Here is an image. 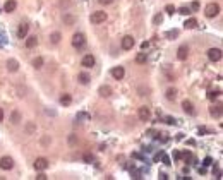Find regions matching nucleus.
I'll return each mask as SVG.
<instances>
[{"instance_id":"6ab92c4d","label":"nucleus","mask_w":223,"mask_h":180,"mask_svg":"<svg viewBox=\"0 0 223 180\" xmlns=\"http://www.w3.org/2000/svg\"><path fill=\"white\" fill-rule=\"evenodd\" d=\"M187 28V29H194V28H197V21L194 17H190V19H187L186 21V24H184Z\"/></svg>"},{"instance_id":"dca6fc26","label":"nucleus","mask_w":223,"mask_h":180,"mask_svg":"<svg viewBox=\"0 0 223 180\" xmlns=\"http://www.w3.org/2000/svg\"><path fill=\"white\" fill-rule=\"evenodd\" d=\"M182 108H184V112H186V113H189V115L194 113V105H192L190 101H187V99L182 103Z\"/></svg>"},{"instance_id":"f8f14e48","label":"nucleus","mask_w":223,"mask_h":180,"mask_svg":"<svg viewBox=\"0 0 223 180\" xmlns=\"http://www.w3.org/2000/svg\"><path fill=\"white\" fill-rule=\"evenodd\" d=\"M187 55H189V48H187V46H180L177 50V59L178 60H186Z\"/></svg>"},{"instance_id":"0eeeda50","label":"nucleus","mask_w":223,"mask_h":180,"mask_svg":"<svg viewBox=\"0 0 223 180\" xmlns=\"http://www.w3.org/2000/svg\"><path fill=\"white\" fill-rule=\"evenodd\" d=\"M12 166H14V161H12V158H9V156H4V158H0V168H2V170H11Z\"/></svg>"},{"instance_id":"412c9836","label":"nucleus","mask_w":223,"mask_h":180,"mask_svg":"<svg viewBox=\"0 0 223 180\" xmlns=\"http://www.w3.org/2000/svg\"><path fill=\"white\" fill-rule=\"evenodd\" d=\"M209 113L213 117H221V107H211L209 108Z\"/></svg>"},{"instance_id":"7ed1b4c3","label":"nucleus","mask_w":223,"mask_h":180,"mask_svg":"<svg viewBox=\"0 0 223 180\" xmlns=\"http://www.w3.org/2000/svg\"><path fill=\"white\" fill-rule=\"evenodd\" d=\"M107 12H103V11H96V12H93V14H91V22H93V24H101V22H105L107 21Z\"/></svg>"},{"instance_id":"aec40b11","label":"nucleus","mask_w":223,"mask_h":180,"mask_svg":"<svg viewBox=\"0 0 223 180\" xmlns=\"http://www.w3.org/2000/svg\"><path fill=\"white\" fill-rule=\"evenodd\" d=\"M63 22H65L67 26H72L76 22V17H74V15H71V14H63Z\"/></svg>"},{"instance_id":"c85d7f7f","label":"nucleus","mask_w":223,"mask_h":180,"mask_svg":"<svg viewBox=\"0 0 223 180\" xmlns=\"http://www.w3.org/2000/svg\"><path fill=\"white\" fill-rule=\"evenodd\" d=\"M41 65H43V59H41V57L34 59V62H33V67H34V69H41Z\"/></svg>"},{"instance_id":"423d86ee","label":"nucleus","mask_w":223,"mask_h":180,"mask_svg":"<svg viewBox=\"0 0 223 180\" xmlns=\"http://www.w3.org/2000/svg\"><path fill=\"white\" fill-rule=\"evenodd\" d=\"M34 168H36L38 172L46 170V168H48V160H46V158H36V161H34Z\"/></svg>"},{"instance_id":"5701e85b","label":"nucleus","mask_w":223,"mask_h":180,"mask_svg":"<svg viewBox=\"0 0 223 180\" xmlns=\"http://www.w3.org/2000/svg\"><path fill=\"white\" fill-rule=\"evenodd\" d=\"M60 38H62V36H60V33H53L52 36H50V41H52L53 45H59L60 43Z\"/></svg>"},{"instance_id":"ea45409f","label":"nucleus","mask_w":223,"mask_h":180,"mask_svg":"<svg viewBox=\"0 0 223 180\" xmlns=\"http://www.w3.org/2000/svg\"><path fill=\"white\" fill-rule=\"evenodd\" d=\"M46 178H48V177L45 175V173H40V175L36 177V180H46Z\"/></svg>"},{"instance_id":"bb28decb","label":"nucleus","mask_w":223,"mask_h":180,"mask_svg":"<svg viewBox=\"0 0 223 180\" xmlns=\"http://www.w3.org/2000/svg\"><path fill=\"white\" fill-rule=\"evenodd\" d=\"M220 94H221L220 91H209V93H208V99H211V101H213V99L220 98Z\"/></svg>"},{"instance_id":"ddd939ff","label":"nucleus","mask_w":223,"mask_h":180,"mask_svg":"<svg viewBox=\"0 0 223 180\" xmlns=\"http://www.w3.org/2000/svg\"><path fill=\"white\" fill-rule=\"evenodd\" d=\"M15 7H17V4H15V0H7L4 5V11L5 12H14Z\"/></svg>"},{"instance_id":"e433bc0d","label":"nucleus","mask_w":223,"mask_h":180,"mask_svg":"<svg viewBox=\"0 0 223 180\" xmlns=\"http://www.w3.org/2000/svg\"><path fill=\"white\" fill-rule=\"evenodd\" d=\"M161 158H163V163H165V165H172V163H170V158H168V156L161 154Z\"/></svg>"},{"instance_id":"f03ea898","label":"nucleus","mask_w":223,"mask_h":180,"mask_svg":"<svg viewBox=\"0 0 223 180\" xmlns=\"http://www.w3.org/2000/svg\"><path fill=\"white\" fill-rule=\"evenodd\" d=\"M72 46H74V48H77V50L84 48V46H86V38H84V34H81V33H76L74 36H72Z\"/></svg>"},{"instance_id":"f704fd0d","label":"nucleus","mask_w":223,"mask_h":180,"mask_svg":"<svg viewBox=\"0 0 223 180\" xmlns=\"http://www.w3.org/2000/svg\"><path fill=\"white\" fill-rule=\"evenodd\" d=\"M203 165H204V166H209V165H213V160L209 158V156H208V158H204V161H203Z\"/></svg>"},{"instance_id":"58836bf2","label":"nucleus","mask_w":223,"mask_h":180,"mask_svg":"<svg viewBox=\"0 0 223 180\" xmlns=\"http://www.w3.org/2000/svg\"><path fill=\"white\" fill-rule=\"evenodd\" d=\"M98 2H100L101 5H108V4H112L113 0H98Z\"/></svg>"},{"instance_id":"b1692460","label":"nucleus","mask_w":223,"mask_h":180,"mask_svg":"<svg viewBox=\"0 0 223 180\" xmlns=\"http://www.w3.org/2000/svg\"><path fill=\"white\" fill-rule=\"evenodd\" d=\"M146 60H148V55H146V53H139V55L136 57V62L138 64H146Z\"/></svg>"},{"instance_id":"2f4dec72","label":"nucleus","mask_w":223,"mask_h":180,"mask_svg":"<svg viewBox=\"0 0 223 180\" xmlns=\"http://www.w3.org/2000/svg\"><path fill=\"white\" fill-rule=\"evenodd\" d=\"M177 36H178V31H177V29L168 31V33H167V38H177Z\"/></svg>"},{"instance_id":"9b49d317","label":"nucleus","mask_w":223,"mask_h":180,"mask_svg":"<svg viewBox=\"0 0 223 180\" xmlns=\"http://www.w3.org/2000/svg\"><path fill=\"white\" fill-rule=\"evenodd\" d=\"M7 70L9 72H17L19 70V62L14 59H9L7 60Z\"/></svg>"},{"instance_id":"1a4fd4ad","label":"nucleus","mask_w":223,"mask_h":180,"mask_svg":"<svg viewBox=\"0 0 223 180\" xmlns=\"http://www.w3.org/2000/svg\"><path fill=\"white\" fill-rule=\"evenodd\" d=\"M94 57L91 55V53H88V55H84V59H82V67H86V69H89V67L94 65Z\"/></svg>"},{"instance_id":"a878e982","label":"nucleus","mask_w":223,"mask_h":180,"mask_svg":"<svg viewBox=\"0 0 223 180\" xmlns=\"http://www.w3.org/2000/svg\"><path fill=\"white\" fill-rule=\"evenodd\" d=\"M21 122V115H19V112H12V124H19Z\"/></svg>"},{"instance_id":"cd10ccee","label":"nucleus","mask_w":223,"mask_h":180,"mask_svg":"<svg viewBox=\"0 0 223 180\" xmlns=\"http://www.w3.org/2000/svg\"><path fill=\"white\" fill-rule=\"evenodd\" d=\"M77 136H76V134H71V136H69V146H76V144H77Z\"/></svg>"},{"instance_id":"c756f323","label":"nucleus","mask_w":223,"mask_h":180,"mask_svg":"<svg viewBox=\"0 0 223 180\" xmlns=\"http://www.w3.org/2000/svg\"><path fill=\"white\" fill-rule=\"evenodd\" d=\"M178 14H182V15H189V14H190V9H189V7H180V9H178Z\"/></svg>"},{"instance_id":"f257e3e1","label":"nucleus","mask_w":223,"mask_h":180,"mask_svg":"<svg viewBox=\"0 0 223 180\" xmlns=\"http://www.w3.org/2000/svg\"><path fill=\"white\" fill-rule=\"evenodd\" d=\"M204 14H206V17H216V15L220 14V5L218 4H215V2H213V4H208L206 5V9H204Z\"/></svg>"},{"instance_id":"a19ab883","label":"nucleus","mask_w":223,"mask_h":180,"mask_svg":"<svg viewBox=\"0 0 223 180\" xmlns=\"http://www.w3.org/2000/svg\"><path fill=\"white\" fill-rule=\"evenodd\" d=\"M148 46H149V43H148V41H144V43L141 45V48H142V50H146V48H148Z\"/></svg>"},{"instance_id":"20e7f679","label":"nucleus","mask_w":223,"mask_h":180,"mask_svg":"<svg viewBox=\"0 0 223 180\" xmlns=\"http://www.w3.org/2000/svg\"><path fill=\"white\" fill-rule=\"evenodd\" d=\"M208 59L211 60V62H220V60H221V50H220V48H209Z\"/></svg>"},{"instance_id":"4468645a","label":"nucleus","mask_w":223,"mask_h":180,"mask_svg":"<svg viewBox=\"0 0 223 180\" xmlns=\"http://www.w3.org/2000/svg\"><path fill=\"white\" fill-rule=\"evenodd\" d=\"M98 93H100V96H103V98H108V96L112 94V88L105 84V86H101V88L98 89Z\"/></svg>"},{"instance_id":"473e14b6","label":"nucleus","mask_w":223,"mask_h":180,"mask_svg":"<svg viewBox=\"0 0 223 180\" xmlns=\"http://www.w3.org/2000/svg\"><path fill=\"white\" fill-rule=\"evenodd\" d=\"M161 21H163L161 14H156V15H155V19H153V22H155V24H161Z\"/></svg>"},{"instance_id":"393cba45","label":"nucleus","mask_w":223,"mask_h":180,"mask_svg":"<svg viewBox=\"0 0 223 180\" xmlns=\"http://www.w3.org/2000/svg\"><path fill=\"white\" fill-rule=\"evenodd\" d=\"M167 98L168 99H175V98H177V89H173V88L168 89V91H167Z\"/></svg>"},{"instance_id":"79ce46f5","label":"nucleus","mask_w":223,"mask_h":180,"mask_svg":"<svg viewBox=\"0 0 223 180\" xmlns=\"http://www.w3.org/2000/svg\"><path fill=\"white\" fill-rule=\"evenodd\" d=\"M4 120V110H2V108H0V122Z\"/></svg>"},{"instance_id":"9d476101","label":"nucleus","mask_w":223,"mask_h":180,"mask_svg":"<svg viewBox=\"0 0 223 180\" xmlns=\"http://www.w3.org/2000/svg\"><path fill=\"white\" fill-rule=\"evenodd\" d=\"M124 74H125L124 67H113V69H112V76L115 77L117 81H120V79H122V77H124Z\"/></svg>"},{"instance_id":"4be33fe9","label":"nucleus","mask_w":223,"mask_h":180,"mask_svg":"<svg viewBox=\"0 0 223 180\" xmlns=\"http://www.w3.org/2000/svg\"><path fill=\"white\" fill-rule=\"evenodd\" d=\"M79 82H81V84H88V82H89V76L86 72L79 74Z\"/></svg>"},{"instance_id":"6e6552de","label":"nucleus","mask_w":223,"mask_h":180,"mask_svg":"<svg viewBox=\"0 0 223 180\" xmlns=\"http://www.w3.org/2000/svg\"><path fill=\"white\" fill-rule=\"evenodd\" d=\"M149 117H151V112H149L148 107H141L139 108V120L141 122H148Z\"/></svg>"},{"instance_id":"4c0bfd02","label":"nucleus","mask_w":223,"mask_h":180,"mask_svg":"<svg viewBox=\"0 0 223 180\" xmlns=\"http://www.w3.org/2000/svg\"><path fill=\"white\" fill-rule=\"evenodd\" d=\"M165 122H167V124H170V125H173V124H175V118H172V117H167V118H165Z\"/></svg>"},{"instance_id":"2eb2a0df","label":"nucleus","mask_w":223,"mask_h":180,"mask_svg":"<svg viewBox=\"0 0 223 180\" xmlns=\"http://www.w3.org/2000/svg\"><path fill=\"white\" fill-rule=\"evenodd\" d=\"M28 31H29V26H28V24H21V26H19V29H17V36L19 38H26Z\"/></svg>"},{"instance_id":"7c9ffc66","label":"nucleus","mask_w":223,"mask_h":180,"mask_svg":"<svg viewBox=\"0 0 223 180\" xmlns=\"http://www.w3.org/2000/svg\"><path fill=\"white\" fill-rule=\"evenodd\" d=\"M165 12H168V14H173V12H177V11H175V7H173L172 4H168L167 7H165Z\"/></svg>"},{"instance_id":"72a5a7b5","label":"nucleus","mask_w":223,"mask_h":180,"mask_svg":"<svg viewBox=\"0 0 223 180\" xmlns=\"http://www.w3.org/2000/svg\"><path fill=\"white\" fill-rule=\"evenodd\" d=\"M93 160H94V158H93V154H89V153L84 154V161H86V163H91Z\"/></svg>"},{"instance_id":"c9c22d12","label":"nucleus","mask_w":223,"mask_h":180,"mask_svg":"<svg viewBox=\"0 0 223 180\" xmlns=\"http://www.w3.org/2000/svg\"><path fill=\"white\" fill-rule=\"evenodd\" d=\"M190 9H192V11H199V2H192V4H190Z\"/></svg>"},{"instance_id":"f3484780","label":"nucleus","mask_w":223,"mask_h":180,"mask_svg":"<svg viewBox=\"0 0 223 180\" xmlns=\"http://www.w3.org/2000/svg\"><path fill=\"white\" fill-rule=\"evenodd\" d=\"M60 103H62V105H65V107H67V105H71V103H72V96L67 94V93H63V94L60 96Z\"/></svg>"},{"instance_id":"a211bd4d","label":"nucleus","mask_w":223,"mask_h":180,"mask_svg":"<svg viewBox=\"0 0 223 180\" xmlns=\"http://www.w3.org/2000/svg\"><path fill=\"white\" fill-rule=\"evenodd\" d=\"M38 45V38L36 36H29L26 40V48H34Z\"/></svg>"},{"instance_id":"39448f33","label":"nucleus","mask_w":223,"mask_h":180,"mask_svg":"<svg viewBox=\"0 0 223 180\" xmlns=\"http://www.w3.org/2000/svg\"><path fill=\"white\" fill-rule=\"evenodd\" d=\"M120 45H122L124 50H132V46L136 45V41H134V38H132V36H129V34H127V36H124V38H122Z\"/></svg>"}]
</instances>
